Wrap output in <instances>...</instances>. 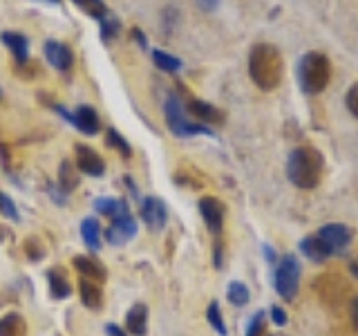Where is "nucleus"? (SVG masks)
I'll return each instance as SVG.
<instances>
[{"label": "nucleus", "mask_w": 358, "mask_h": 336, "mask_svg": "<svg viewBox=\"0 0 358 336\" xmlns=\"http://www.w3.org/2000/svg\"><path fill=\"white\" fill-rule=\"evenodd\" d=\"M282 72H285L282 54H280L275 45L268 43L253 45V50L249 54V74L257 88L264 90V92H271L282 81Z\"/></svg>", "instance_id": "nucleus-1"}, {"label": "nucleus", "mask_w": 358, "mask_h": 336, "mask_svg": "<svg viewBox=\"0 0 358 336\" xmlns=\"http://www.w3.org/2000/svg\"><path fill=\"white\" fill-rule=\"evenodd\" d=\"M322 168L324 162L320 150H316L313 146H300V148L291 150L287 160V177L294 186L302 190H311L320 184Z\"/></svg>", "instance_id": "nucleus-2"}, {"label": "nucleus", "mask_w": 358, "mask_h": 336, "mask_svg": "<svg viewBox=\"0 0 358 336\" xmlns=\"http://www.w3.org/2000/svg\"><path fill=\"white\" fill-rule=\"evenodd\" d=\"M298 85L305 94H320L329 85L331 78V63L320 52H309L298 61L296 67Z\"/></svg>", "instance_id": "nucleus-3"}, {"label": "nucleus", "mask_w": 358, "mask_h": 336, "mask_svg": "<svg viewBox=\"0 0 358 336\" xmlns=\"http://www.w3.org/2000/svg\"><path fill=\"white\" fill-rule=\"evenodd\" d=\"M164 115H166V123L171 132L175 137H195V134H213V130L208 126L199 121H190L186 115V106L182 104L175 92H171L166 97V104H164Z\"/></svg>", "instance_id": "nucleus-4"}, {"label": "nucleus", "mask_w": 358, "mask_h": 336, "mask_svg": "<svg viewBox=\"0 0 358 336\" xmlns=\"http://www.w3.org/2000/svg\"><path fill=\"white\" fill-rule=\"evenodd\" d=\"M273 287L275 294L282 300H294L300 289V262L296 253H287L278 260L275 274H273Z\"/></svg>", "instance_id": "nucleus-5"}, {"label": "nucleus", "mask_w": 358, "mask_h": 336, "mask_svg": "<svg viewBox=\"0 0 358 336\" xmlns=\"http://www.w3.org/2000/svg\"><path fill=\"white\" fill-rule=\"evenodd\" d=\"M313 289L318 291L320 300L324 305H334V307H341L343 302L347 300L350 302V285L345 283L341 276L336 274H322L320 278L313 280Z\"/></svg>", "instance_id": "nucleus-6"}, {"label": "nucleus", "mask_w": 358, "mask_h": 336, "mask_svg": "<svg viewBox=\"0 0 358 336\" xmlns=\"http://www.w3.org/2000/svg\"><path fill=\"white\" fill-rule=\"evenodd\" d=\"M316 238L322 242L324 249L329 251V255H334V253L345 251L347 246L352 244L354 233H352L350 227H347V224L331 222V224H322V227L316 231Z\"/></svg>", "instance_id": "nucleus-7"}, {"label": "nucleus", "mask_w": 358, "mask_h": 336, "mask_svg": "<svg viewBox=\"0 0 358 336\" xmlns=\"http://www.w3.org/2000/svg\"><path fill=\"white\" fill-rule=\"evenodd\" d=\"M199 213H201V220H204L206 229L220 238V233L224 229V216H227V206H224V202L213 197V195H206L199 200Z\"/></svg>", "instance_id": "nucleus-8"}, {"label": "nucleus", "mask_w": 358, "mask_h": 336, "mask_svg": "<svg viewBox=\"0 0 358 336\" xmlns=\"http://www.w3.org/2000/svg\"><path fill=\"white\" fill-rule=\"evenodd\" d=\"M43 54H45V59H48V63L56 67L59 72H67L74 65V54L70 50V45H65L61 41H54V38L45 41Z\"/></svg>", "instance_id": "nucleus-9"}, {"label": "nucleus", "mask_w": 358, "mask_h": 336, "mask_svg": "<svg viewBox=\"0 0 358 336\" xmlns=\"http://www.w3.org/2000/svg\"><path fill=\"white\" fill-rule=\"evenodd\" d=\"M134 235H137V220H134L130 213H126V216H119L112 220V224L106 231V240L115 246H121L128 240H132Z\"/></svg>", "instance_id": "nucleus-10"}, {"label": "nucleus", "mask_w": 358, "mask_h": 336, "mask_svg": "<svg viewBox=\"0 0 358 336\" xmlns=\"http://www.w3.org/2000/svg\"><path fill=\"white\" fill-rule=\"evenodd\" d=\"M186 110L190 112V117L199 123H204V126H208V123H224V119H227V115H224L220 108L208 104V101H199L195 97L186 99Z\"/></svg>", "instance_id": "nucleus-11"}, {"label": "nucleus", "mask_w": 358, "mask_h": 336, "mask_svg": "<svg viewBox=\"0 0 358 336\" xmlns=\"http://www.w3.org/2000/svg\"><path fill=\"white\" fill-rule=\"evenodd\" d=\"M76 166L81 173L92 175V177H101L106 173L103 157H101L94 148H90V146H83V144L76 146Z\"/></svg>", "instance_id": "nucleus-12"}, {"label": "nucleus", "mask_w": 358, "mask_h": 336, "mask_svg": "<svg viewBox=\"0 0 358 336\" xmlns=\"http://www.w3.org/2000/svg\"><path fill=\"white\" fill-rule=\"evenodd\" d=\"M141 218L143 222L148 224V229L152 231H162L166 227V220H168V209L159 197H145L143 204H141Z\"/></svg>", "instance_id": "nucleus-13"}, {"label": "nucleus", "mask_w": 358, "mask_h": 336, "mask_svg": "<svg viewBox=\"0 0 358 336\" xmlns=\"http://www.w3.org/2000/svg\"><path fill=\"white\" fill-rule=\"evenodd\" d=\"M0 43H3L5 48L11 52V56H14L18 65L29 61V38L25 36V34L7 29V31L0 34Z\"/></svg>", "instance_id": "nucleus-14"}, {"label": "nucleus", "mask_w": 358, "mask_h": 336, "mask_svg": "<svg viewBox=\"0 0 358 336\" xmlns=\"http://www.w3.org/2000/svg\"><path fill=\"white\" fill-rule=\"evenodd\" d=\"M126 328L130 336H145L148 332V307L143 302H134L126 314Z\"/></svg>", "instance_id": "nucleus-15"}, {"label": "nucleus", "mask_w": 358, "mask_h": 336, "mask_svg": "<svg viewBox=\"0 0 358 336\" xmlns=\"http://www.w3.org/2000/svg\"><path fill=\"white\" fill-rule=\"evenodd\" d=\"M72 265L76 267V272L83 274V278L94 280V283H103V280L108 278L106 267L101 265L99 260H94V258H90V255H76L72 260Z\"/></svg>", "instance_id": "nucleus-16"}, {"label": "nucleus", "mask_w": 358, "mask_h": 336, "mask_svg": "<svg viewBox=\"0 0 358 336\" xmlns=\"http://www.w3.org/2000/svg\"><path fill=\"white\" fill-rule=\"evenodd\" d=\"M74 128H78L83 134H96L101 130L96 110L90 106H78L74 112Z\"/></svg>", "instance_id": "nucleus-17"}, {"label": "nucleus", "mask_w": 358, "mask_h": 336, "mask_svg": "<svg viewBox=\"0 0 358 336\" xmlns=\"http://www.w3.org/2000/svg\"><path fill=\"white\" fill-rule=\"evenodd\" d=\"M78 294H81V300L87 309L103 307V291H101L99 283H94V280L83 278L81 283H78Z\"/></svg>", "instance_id": "nucleus-18"}, {"label": "nucleus", "mask_w": 358, "mask_h": 336, "mask_svg": "<svg viewBox=\"0 0 358 336\" xmlns=\"http://www.w3.org/2000/svg\"><path fill=\"white\" fill-rule=\"evenodd\" d=\"M298 249H300V253H302V255L309 258L311 262H324V260H327V258H331V255H329V251L322 246V242L316 238V233H313V235H307V238H302Z\"/></svg>", "instance_id": "nucleus-19"}, {"label": "nucleus", "mask_w": 358, "mask_h": 336, "mask_svg": "<svg viewBox=\"0 0 358 336\" xmlns=\"http://www.w3.org/2000/svg\"><path fill=\"white\" fill-rule=\"evenodd\" d=\"M48 283H50V294L54 298H67L72 294V285L70 280L65 278V274L61 272V269H52V272L48 274Z\"/></svg>", "instance_id": "nucleus-20"}, {"label": "nucleus", "mask_w": 358, "mask_h": 336, "mask_svg": "<svg viewBox=\"0 0 358 336\" xmlns=\"http://www.w3.org/2000/svg\"><path fill=\"white\" fill-rule=\"evenodd\" d=\"M94 209L101 213V216H110L112 220L130 213L126 202H123V200H112V197H99V200H94Z\"/></svg>", "instance_id": "nucleus-21"}, {"label": "nucleus", "mask_w": 358, "mask_h": 336, "mask_svg": "<svg viewBox=\"0 0 358 336\" xmlns=\"http://www.w3.org/2000/svg\"><path fill=\"white\" fill-rule=\"evenodd\" d=\"M0 336H27V325L20 314H5L0 318Z\"/></svg>", "instance_id": "nucleus-22"}, {"label": "nucleus", "mask_w": 358, "mask_h": 336, "mask_svg": "<svg viewBox=\"0 0 358 336\" xmlns=\"http://www.w3.org/2000/svg\"><path fill=\"white\" fill-rule=\"evenodd\" d=\"M81 235H83L85 244L92 251H96L101 246V229H99V222L94 218H85L81 222Z\"/></svg>", "instance_id": "nucleus-23"}, {"label": "nucleus", "mask_w": 358, "mask_h": 336, "mask_svg": "<svg viewBox=\"0 0 358 336\" xmlns=\"http://www.w3.org/2000/svg\"><path fill=\"white\" fill-rule=\"evenodd\" d=\"M152 61H155V65L159 67V70H164V72L175 74V72L182 70V61H179L177 56L164 52V50H152Z\"/></svg>", "instance_id": "nucleus-24"}, {"label": "nucleus", "mask_w": 358, "mask_h": 336, "mask_svg": "<svg viewBox=\"0 0 358 336\" xmlns=\"http://www.w3.org/2000/svg\"><path fill=\"white\" fill-rule=\"evenodd\" d=\"M101 22V41H103V43H110V41H115L117 36H119V31H121V20L115 16V14H112V11H110V14L108 16H103V18H101L99 20Z\"/></svg>", "instance_id": "nucleus-25"}, {"label": "nucleus", "mask_w": 358, "mask_h": 336, "mask_svg": "<svg viewBox=\"0 0 358 336\" xmlns=\"http://www.w3.org/2000/svg\"><path fill=\"white\" fill-rule=\"evenodd\" d=\"M106 137H108L106 141H108L110 148H115V150L123 157V160H130V157H132V148H130V144L126 141V137H123V134H121L119 130L110 128Z\"/></svg>", "instance_id": "nucleus-26"}, {"label": "nucleus", "mask_w": 358, "mask_h": 336, "mask_svg": "<svg viewBox=\"0 0 358 336\" xmlns=\"http://www.w3.org/2000/svg\"><path fill=\"white\" fill-rule=\"evenodd\" d=\"M227 296L231 300V305H235V307H244L246 302H249V298H251L249 287H246L244 283H240V280H233V283L229 285Z\"/></svg>", "instance_id": "nucleus-27"}, {"label": "nucleus", "mask_w": 358, "mask_h": 336, "mask_svg": "<svg viewBox=\"0 0 358 336\" xmlns=\"http://www.w3.org/2000/svg\"><path fill=\"white\" fill-rule=\"evenodd\" d=\"M78 184V175H76V168L70 164V162H63L61 168H59V186L61 190H65V193H70V190H74Z\"/></svg>", "instance_id": "nucleus-28"}, {"label": "nucleus", "mask_w": 358, "mask_h": 336, "mask_svg": "<svg viewBox=\"0 0 358 336\" xmlns=\"http://www.w3.org/2000/svg\"><path fill=\"white\" fill-rule=\"evenodd\" d=\"M72 3H74L76 7H81L90 18H96V20H101L103 16L110 14L103 0H72Z\"/></svg>", "instance_id": "nucleus-29"}, {"label": "nucleus", "mask_w": 358, "mask_h": 336, "mask_svg": "<svg viewBox=\"0 0 358 336\" xmlns=\"http://www.w3.org/2000/svg\"><path fill=\"white\" fill-rule=\"evenodd\" d=\"M206 321H208V325L213 330H215L220 336H229V330H227V323H224V318H222V312H220V305L215 300L210 302L208 305V309H206Z\"/></svg>", "instance_id": "nucleus-30"}, {"label": "nucleus", "mask_w": 358, "mask_h": 336, "mask_svg": "<svg viewBox=\"0 0 358 336\" xmlns=\"http://www.w3.org/2000/svg\"><path fill=\"white\" fill-rule=\"evenodd\" d=\"M264 312L260 309V312H255L253 314V318H251V323H249V328H246V334L244 336H262L264 334Z\"/></svg>", "instance_id": "nucleus-31"}, {"label": "nucleus", "mask_w": 358, "mask_h": 336, "mask_svg": "<svg viewBox=\"0 0 358 336\" xmlns=\"http://www.w3.org/2000/svg\"><path fill=\"white\" fill-rule=\"evenodd\" d=\"M0 213H3V216H7L9 220H14V222L20 220L18 211H16V204H14V202H11V197L5 195V193H0Z\"/></svg>", "instance_id": "nucleus-32"}, {"label": "nucleus", "mask_w": 358, "mask_h": 336, "mask_svg": "<svg viewBox=\"0 0 358 336\" xmlns=\"http://www.w3.org/2000/svg\"><path fill=\"white\" fill-rule=\"evenodd\" d=\"M25 253H27V258L29 260H41V258L45 255V251H43V244H41V240H36V238H27L25 240Z\"/></svg>", "instance_id": "nucleus-33"}, {"label": "nucleus", "mask_w": 358, "mask_h": 336, "mask_svg": "<svg viewBox=\"0 0 358 336\" xmlns=\"http://www.w3.org/2000/svg\"><path fill=\"white\" fill-rule=\"evenodd\" d=\"M345 104H347V110L352 112V115L358 119V83H354L350 90H347V97H345Z\"/></svg>", "instance_id": "nucleus-34"}, {"label": "nucleus", "mask_w": 358, "mask_h": 336, "mask_svg": "<svg viewBox=\"0 0 358 336\" xmlns=\"http://www.w3.org/2000/svg\"><path fill=\"white\" fill-rule=\"evenodd\" d=\"M347 307H350V318H352V328L358 332V296H352L350 302H347Z\"/></svg>", "instance_id": "nucleus-35"}, {"label": "nucleus", "mask_w": 358, "mask_h": 336, "mask_svg": "<svg viewBox=\"0 0 358 336\" xmlns=\"http://www.w3.org/2000/svg\"><path fill=\"white\" fill-rule=\"evenodd\" d=\"M271 321L275 325H287V312L280 307V305H273L271 307Z\"/></svg>", "instance_id": "nucleus-36"}, {"label": "nucleus", "mask_w": 358, "mask_h": 336, "mask_svg": "<svg viewBox=\"0 0 358 336\" xmlns=\"http://www.w3.org/2000/svg\"><path fill=\"white\" fill-rule=\"evenodd\" d=\"M130 34H132V38L139 43V48L148 52V38H145L143 29H139V27H132V29H130Z\"/></svg>", "instance_id": "nucleus-37"}, {"label": "nucleus", "mask_w": 358, "mask_h": 336, "mask_svg": "<svg viewBox=\"0 0 358 336\" xmlns=\"http://www.w3.org/2000/svg\"><path fill=\"white\" fill-rule=\"evenodd\" d=\"M195 3H197V7H199L201 11H208V14L220 7V0H195Z\"/></svg>", "instance_id": "nucleus-38"}, {"label": "nucleus", "mask_w": 358, "mask_h": 336, "mask_svg": "<svg viewBox=\"0 0 358 336\" xmlns=\"http://www.w3.org/2000/svg\"><path fill=\"white\" fill-rule=\"evenodd\" d=\"M106 332H108L110 336H128L121 328H117V325H106Z\"/></svg>", "instance_id": "nucleus-39"}, {"label": "nucleus", "mask_w": 358, "mask_h": 336, "mask_svg": "<svg viewBox=\"0 0 358 336\" xmlns=\"http://www.w3.org/2000/svg\"><path fill=\"white\" fill-rule=\"evenodd\" d=\"M350 269H352V274H354V276L358 278V260H354V262L350 265Z\"/></svg>", "instance_id": "nucleus-40"}, {"label": "nucleus", "mask_w": 358, "mask_h": 336, "mask_svg": "<svg viewBox=\"0 0 358 336\" xmlns=\"http://www.w3.org/2000/svg\"><path fill=\"white\" fill-rule=\"evenodd\" d=\"M50 3H61V0H50Z\"/></svg>", "instance_id": "nucleus-41"}, {"label": "nucleus", "mask_w": 358, "mask_h": 336, "mask_svg": "<svg viewBox=\"0 0 358 336\" xmlns=\"http://www.w3.org/2000/svg\"><path fill=\"white\" fill-rule=\"evenodd\" d=\"M0 99H3V90H0Z\"/></svg>", "instance_id": "nucleus-42"}]
</instances>
